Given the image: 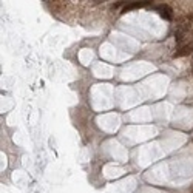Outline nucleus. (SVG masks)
<instances>
[{
	"mask_svg": "<svg viewBox=\"0 0 193 193\" xmlns=\"http://www.w3.org/2000/svg\"><path fill=\"white\" fill-rule=\"evenodd\" d=\"M150 3H151V0H134V2H131V3H128V5L124 6L122 13H128L131 10H139V8H144V6L150 5Z\"/></svg>",
	"mask_w": 193,
	"mask_h": 193,
	"instance_id": "f257e3e1",
	"label": "nucleus"
},
{
	"mask_svg": "<svg viewBox=\"0 0 193 193\" xmlns=\"http://www.w3.org/2000/svg\"><path fill=\"white\" fill-rule=\"evenodd\" d=\"M156 11H158L159 16L162 17V19H165V20H171L173 19V11H171V8L169 5H159V6H156Z\"/></svg>",
	"mask_w": 193,
	"mask_h": 193,
	"instance_id": "f03ea898",
	"label": "nucleus"
},
{
	"mask_svg": "<svg viewBox=\"0 0 193 193\" xmlns=\"http://www.w3.org/2000/svg\"><path fill=\"white\" fill-rule=\"evenodd\" d=\"M189 30H190L189 23H184L182 26H179V28L176 30V33H174V39H176V42H182V39L186 37V34H187Z\"/></svg>",
	"mask_w": 193,
	"mask_h": 193,
	"instance_id": "7ed1b4c3",
	"label": "nucleus"
},
{
	"mask_svg": "<svg viewBox=\"0 0 193 193\" xmlns=\"http://www.w3.org/2000/svg\"><path fill=\"white\" fill-rule=\"evenodd\" d=\"M193 53V45H186L184 48H181L179 51H174L173 56L174 57H182V56H187V54Z\"/></svg>",
	"mask_w": 193,
	"mask_h": 193,
	"instance_id": "20e7f679",
	"label": "nucleus"
},
{
	"mask_svg": "<svg viewBox=\"0 0 193 193\" xmlns=\"http://www.w3.org/2000/svg\"><path fill=\"white\" fill-rule=\"evenodd\" d=\"M100 2H107V0H93L94 5H97V3H100Z\"/></svg>",
	"mask_w": 193,
	"mask_h": 193,
	"instance_id": "39448f33",
	"label": "nucleus"
},
{
	"mask_svg": "<svg viewBox=\"0 0 193 193\" xmlns=\"http://www.w3.org/2000/svg\"><path fill=\"white\" fill-rule=\"evenodd\" d=\"M125 2H130V0H121V3H125ZM121 3H117V5H114V8H116V6H119V5H121Z\"/></svg>",
	"mask_w": 193,
	"mask_h": 193,
	"instance_id": "423d86ee",
	"label": "nucleus"
}]
</instances>
